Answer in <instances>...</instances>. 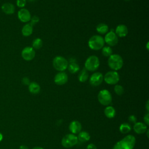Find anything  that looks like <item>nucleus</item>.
<instances>
[{
    "label": "nucleus",
    "instance_id": "f257e3e1",
    "mask_svg": "<svg viewBox=\"0 0 149 149\" xmlns=\"http://www.w3.org/2000/svg\"><path fill=\"white\" fill-rule=\"evenodd\" d=\"M136 144V138L133 135H127L118 141L112 149H133Z\"/></svg>",
    "mask_w": 149,
    "mask_h": 149
},
{
    "label": "nucleus",
    "instance_id": "f03ea898",
    "mask_svg": "<svg viewBox=\"0 0 149 149\" xmlns=\"http://www.w3.org/2000/svg\"><path fill=\"white\" fill-rule=\"evenodd\" d=\"M108 66L113 70H120L123 65V60L119 54H112L108 59Z\"/></svg>",
    "mask_w": 149,
    "mask_h": 149
},
{
    "label": "nucleus",
    "instance_id": "7ed1b4c3",
    "mask_svg": "<svg viewBox=\"0 0 149 149\" xmlns=\"http://www.w3.org/2000/svg\"><path fill=\"white\" fill-rule=\"evenodd\" d=\"M105 41L104 38L100 35L91 36L88 41V45L90 49L95 51L100 50L104 46Z\"/></svg>",
    "mask_w": 149,
    "mask_h": 149
},
{
    "label": "nucleus",
    "instance_id": "20e7f679",
    "mask_svg": "<svg viewBox=\"0 0 149 149\" xmlns=\"http://www.w3.org/2000/svg\"><path fill=\"white\" fill-rule=\"evenodd\" d=\"M99 58L95 55H91L87 58L84 63V68L90 72L95 71L100 66Z\"/></svg>",
    "mask_w": 149,
    "mask_h": 149
},
{
    "label": "nucleus",
    "instance_id": "39448f33",
    "mask_svg": "<svg viewBox=\"0 0 149 149\" xmlns=\"http://www.w3.org/2000/svg\"><path fill=\"white\" fill-rule=\"evenodd\" d=\"M69 62L66 59L62 56H55L52 61V65L55 69L59 72H64L68 66Z\"/></svg>",
    "mask_w": 149,
    "mask_h": 149
},
{
    "label": "nucleus",
    "instance_id": "423d86ee",
    "mask_svg": "<svg viewBox=\"0 0 149 149\" xmlns=\"http://www.w3.org/2000/svg\"><path fill=\"white\" fill-rule=\"evenodd\" d=\"M98 100L99 102L104 106L109 105L112 100V97L111 93L106 89L101 90L98 94Z\"/></svg>",
    "mask_w": 149,
    "mask_h": 149
},
{
    "label": "nucleus",
    "instance_id": "0eeeda50",
    "mask_svg": "<svg viewBox=\"0 0 149 149\" xmlns=\"http://www.w3.org/2000/svg\"><path fill=\"white\" fill-rule=\"evenodd\" d=\"M78 143V139L76 135L69 133L65 135L61 140V144L65 148H68L73 147Z\"/></svg>",
    "mask_w": 149,
    "mask_h": 149
},
{
    "label": "nucleus",
    "instance_id": "6e6552de",
    "mask_svg": "<svg viewBox=\"0 0 149 149\" xmlns=\"http://www.w3.org/2000/svg\"><path fill=\"white\" fill-rule=\"evenodd\" d=\"M119 73L114 70L109 71L104 76V80L105 82L110 85L116 84L119 81Z\"/></svg>",
    "mask_w": 149,
    "mask_h": 149
},
{
    "label": "nucleus",
    "instance_id": "1a4fd4ad",
    "mask_svg": "<svg viewBox=\"0 0 149 149\" xmlns=\"http://www.w3.org/2000/svg\"><path fill=\"white\" fill-rule=\"evenodd\" d=\"M104 39L105 42H106L109 47L115 46L118 42V37L113 30L106 33Z\"/></svg>",
    "mask_w": 149,
    "mask_h": 149
},
{
    "label": "nucleus",
    "instance_id": "9d476101",
    "mask_svg": "<svg viewBox=\"0 0 149 149\" xmlns=\"http://www.w3.org/2000/svg\"><path fill=\"white\" fill-rule=\"evenodd\" d=\"M21 55L24 60L30 61L34 58L36 52L32 47H26L22 49Z\"/></svg>",
    "mask_w": 149,
    "mask_h": 149
},
{
    "label": "nucleus",
    "instance_id": "9b49d317",
    "mask_svg": "<svg viewBox=\"0 0 149 149\" xmlns=\"http://www.w3.org/2000/svg\"><path fill=\"white\" fill-rule=\"evenodd\" d=\"M104 80L103 74L99 72L93 73L89 78V83L92 86H98L100 85Z\"/></svg>",
    "mask_w": 149,
    "mask_h": 149
},
{
    "label": "nucleus",
    "instance_id": "f8f14e48",
    "mask_svg": "<svg viewBox=\"0 0 149 149\" xmlns=\"http://www.w3.org/2000/svg\"><path fill=\"white\" fill-rule=\"evenodd\" d=\"M54 83L57 85H63L68 81V76L64 72H59L56 73L54 79Z\"/></svg>",
    "mask_w": 149,
    "mask_h": 149
},
{
    "label": "nucleus",
    "instance_id": "ddd939ff",
    "mask_svg": "<svg viewBox=\"0 0 149 149\" xmlns=\"http://www.w3.org/2000/svg\"><path fill=\"white\" fill-rule=\"evenodd\" d=\"M17 17L22 22L27 23L30 20L31 16L29 10L25 8H22L17 12Z\"/></svg>",
    "mask_w": 149,
    "mask_h": 149
},
{
    "label": "nucleus",
    "instance_id": "4468645a",
    "mask_svg": "<svg viewBox=\"0 0 149 149\" xmlns=\"http://www.w3.org/2000/svg\"><path fill=\"white\" fill-rule=\"evenodd\" d=\"M81 125L77 120L72 121L69 126V129L72 134H78L81 130Z\"/></svg>",
    "mask_w": 149,
    "mask_h": 149
},
{
    "label": "nucleus",
    "instance_id": "2eb2a0df",
    "mask_svg": "<svg viewBox=\"0 0 149 149\" xmlns=\"http://www.w3.org/2000/svg\"><path fill=\"white\" fill-rule=\"evenodd\" d=\"M133 130L137 134L145 133L148 130L147 126L143 122H136L134 124Z\"/></svg>",
    "mask_w": 149,
    "mask_h": 149
},
{
    "label": "nucleus",
    "instance_id": "dca6fc26",
    "mask_svg": "<svg viewBox=\"0 0 149 149\" xmlns=\"http://www.w3.org/2000/svg\"><path fill=\"white\" fill-rule=\"evenodd\" d=\"M115 33L118 37H125L128 33V29L125 24H119L116 27Z\"/></svg>",
    "mask_w": 149,
    "mask_h": 149
},
{
    "label": "nucleus",
    "instance_id": "f3484780",
    "mask_svg": "<svg viewBox=\"0 0 149 149\" xmlns=\"http://www.w3.org/2000/svg\"><path fill=\"white\" fill-rule=\"evenodd\" d=\"M1 9L6 15H12L15 11V6L10 2H5L1 6Z\"/></svg>",
    "mask_w": 149,
    "mask_h": 149
},
{
    "label": "nucleus",
    "instance_id": "a211bd4d",
    "mask_svg": "<svg viewBox=\"0 0 149 149\" xmlns=\"http://www.w3.org/2000/svg\"><path fill=\"white\" fill-rule=\"evenodd\" d=\"M28 88H29V91L31 94H38L41 90V87L40 85L35 81L30 82V83L29 84Z\"/></svg>",
    "mask_w": 149,
    "mask_h": 149
},
{
    "label": "nucleus",
    "instance_id": "6ab92c4d",
    "mask_svg": "<svg viewBox=\"0 0 149 149\" xmlns=\"http://www.w3.org/2000/svg\"><path fill=\"white\" fill-rule=\"evenodd\" d=\"M33 28L30 23H27L22 29V34L24 37H29L33 33Z\"/></svg>",
    "mask_w": 149,
    "mask_h": 149
},
{
    "label": "nucleus",
    "instance_id": "aec40b11",
    "mask_svg": "<svg viewBox=\"0 0 149 149\" xmlns=\"http://www.w3.org/2000/svg\"><path fill=\"white\" fill-rule=\"evenodd\" d=\"M77 137L78 139V141L85 143L89 141V140L90 139V135L87 132L81 131L78 133Z\"/></svg>",
    "mask_w": 149,
    "mask_h": 149
},
{
    "label": "nucleus",
    "instance_id": "412c9836",
    "mask_svg": "<svg viewBox=\"0 0 149 149\" xmlns=\"http://www.w3.org/2000/svg\"><path fill=\"white\" fill-rule=\"evenodd\" d=\"M104 114L108 118H113L116 115L115 109L112 106H107V107L104 109Z\"/></svg>",
    "mask_w": 149,
    "mask_h": 149
},
{
    "label": "nucleus",
    "instance_id": "4be33fe9",
    "mask_svg": "<svg viewBox=\"0 0 149 149\" xmlns=\"http://www.w3.org/2000/svg\"><path fill=\"white\" fill-rule=\"evenodd\" d=\"M109 28L105 23H100L96 27V31L100 34H105L108 32Z\"/></svg>",
    "mask_w": 149,
    "mask_h": 149
},
{
    "label": "nucleus",
    "instance_id": "5701e85b",
    "mask_svg": "<svg viewBox=\"0 0 149 149\" xmlns=\"http://www.w3.org/2000/svg\"><path fill=\"white\" fill-rule=\"evenodd\" d=\"M88 73L87 72V70L85 68H84L79 72L78 75V80L81 83H84L88 80Z\"/></svg>",
    "mask_w": 149,
    "mask_h": 149
},
{
    "label": "nucleus",
    "instance_id": "b1692460",
    "mask_svg": "<svg viewBox=\"0 0 149 149\" xmlns=\"http://www.w3.org/2000/svg\"><path fill=\"white\" fill-rule=\"evenodd\" d=\"M67 69H68V70L70 73H77L79 70L80 66L77 63L76 61L72 62H70L69 64H68Z\"/></svg>",
    "mask_w": 149,
    "mask_h": 149
},
{
    "label": "nucleus",
    "instance_id": "393cba45",
    "mask_svg": "<svg viewBox=\"0 0 149 149\" xmlns=\"http://www.w3.org/2000/svg\"><path fill=\"white\" fill-rule=\"evenodd\" d=\"M119 129L120 133L123 134H126L129 133L131 130L132 127L129 123L125 122L120 125Z\"/></svg>",
    "mask_w": 149,
    "mask_h": 149
},
{
    "label": "nucleus",
    "instance_id": "a878e982",
    "mask_svg": "<svg viewBox=\"0 0 149 149\" xmlns=\"http://www.w3.org/2000/svg\"><path fill=\"white\" fill-rule=\"evenodd\" d=\"M42 41L40 38H36L32 42V47L34 49H39L42 47Z\"/></svg>",
    "mask_w": 149,
    "mask_h": 149
},
{
    "label": "nucleus",
    "instance_id": "bb28decb",
    "mask_svg": "<svg viewBox=\"0 0 149 149\" xmlns=\"http://www.w3.org/2000/svg\"><path fill=\"white\" fill-rule=\"evenodd\" d=\"M102 54L105 57H109L112 54V49L109 46H105L102 48Z\"/></svg>",
    "mask_w": 149,
    "mask_h": 149
},
{
    "label": "nucleus",
    "instance_id": "cd10ccee",
    "mask_svg": "<svg viewBox=\"0 0 149 149\" xmlns=\"http://www.w3.org/2000/svg\"><path fill=\"white\" fill-rule=\"evenodd\" d=\"M114 91L118 95H122L124 93V88L120 84H115L114 87Z\"/></svg>",
    "mask_w": 149,
    "mask_h": 149
},
{
    "label": "nucleus",
    "instance_id": "c85d7f7f",
    "mask_svg": "<svg viewBox=\"0 0 149 149\" xmlns=\"http://www.w3.org/2000/svg\"><path fill=\"white\" fill-rule=\"evenodd\" d=\"M27 0H16V5L20 8H24L26 5Z\"/></svg>",
    "mask_w": 149,
    "mask_h": 149
},
{
    "label": "nucleus",
    "instance_id": "c756f323",
    "mask_svg": "<svg viewBox=\"0 0 149 149\" xmlns=\"http://www.w3.org/2000/svg\"><path fill=\"white\" fill-rule=\"evenodd\" d=\"M39 20H40L39 17L37 16L34 15V16H33V17H31L30 20V24L31 26H33L34 25H35L36 23H37L39 22Z\"/></svg>",
    "mask_w": 149,
    "mask_h": 149
},
{
    "label": "nucleus",
    "instance_id": "7c9ffc66",
    "mask_svg": "<svg viewBox=\"0 0 149 149\" xmlns=\"http://www.w3.org/2000/svg\"><path fill=\"white\" fill-rule=\"evenodd\" d=\"M128 121H129L130 123H132L134 124L135 123L137 122V118H136V117L135 115H130L129 116V117H128Z\"/></svg>",
    "mask_w": 149,
    "mask_h": 149
},
{
    "label": "nucleus",
    "instance_id": "2f4dec72",
    "mask_svg": "<svg viewBox=\"0 0 149 149\" xmlns=\"http://www.w3.org/2000/svg\"><path fill=\"white\" fill-rule=\"evenodd\" d=\"M22 82L24 85H27L29 86V84L30 83V79L27 77H24L22 79Z\"/></svg>",
    "mask_w": 149,
    "mask_h": 149
},
{
    "label": "nucleus",
    "instance_id": "473e14b6",
    "mask_svg": "<svg viewBox=\"0 0 149 149\" xmlns=\"http://www.w3.org/2000/svg\"><path fill=\"white\" fill-rule=\"evenodd\" d=\"M143 119H144V123L148 126V125L149 124V114H148V112H147V113L144 116Z\"/></svg>",
    "mask_w": 149,
    "mask_h": 149
},
{
    "label": "nucleus",
    "instance_id": "72a5a7b5",
    "mask_svg": "<svg viewBox=\"0 0 149 149\" xmlns=\"http://www.w3.org/2000/svg\"><path fill=\"white\" fill-rule=\"evenodd\" d=\"M86 149H97V148L94 144L90 143L88 145H87Z\"/></svg>",
    "mask_w": 149,
    "mask_h": 149
},
{
    "label": "nucleus",
    "instance_id": "f704fd0d",
    "mask_svg": "<svg viewBox=\"0 0 149 149\" xmlns=\"http://www.w3.org/2000/svg\"><path fill=\"white\" fill-rule=\"evenodd\" d=\"M146 110H147V112H148V111H149V101H148V100L146 102Z\"/></svg>",
    "mask_w": 149,
    "mask_h": 149
},
{
    "label": "nucleus",
    "instance_id": "c9c22d12",
    "mask_svg": "<svg viewBox=\"0 0 149 149\" xmlns=\"http://www.w3.org/2000/svg\"><path fill=\"white\" fill-rule=\"evenodd\" d=\"M19 149H29V148L24 145H22L19 147Z\"/></svg>",
    "mask_w": 149,
    "mask_h": 149
},
{
    "label": "nucleus",
    "instance_id": "e433bc0d",
    "mask_svg": "<svg viewBox=\"0 0 149 149\" xmlns=\"http://www.w3.org/2000/svg\"><path fill=\"white\" fill-rule=\"evenodd\" d=\"M32 149H44L42 147H35L34 148H33Z\"/></svg>",
    "mask_w": 149,
    "mask_h": 149
},
{
    "label": "nucleus",
    "instance_id": "4c0bfd02",
    "mask_svg": "<svg viewBox=\"0 0 149 149\" xmlns=\"http://www.w3.org/2000/svg\"><path fill=\"white\" fill-rule=\"evenodd\" d=\"M148 45H149V42H147V44H146V49L147 51H148L149 49V47H148Z\"/></svg>",
    "mask_w": 149,
    "mask_h": 149
},
{
    "label": "nucleus",
    "instance_id": "58836bf2",
    "mask_svg": "<svg viewBox=\"0 0 149 149\" xmlns=\"http://www.w3.org/2000/svg\"><path fill=\"white\" fill-rule=\"evenodd\" d=\"M2 139H3V135H2V134L0 132V141H1L2 140Z\"/></svg>",
    "mask_w": 149,
    "mask_h": 149
},
{
    "label": "nucleus",
    "instance_id": "ea45409f",
    "mask_svg": "<svg viewBox=\"0 0 149 149\" xmlns=\"http://www.w3.org/2000/svg\"><path fill=\"white\" fill-rule=\"evenodd\" d=\"M29 1H30V2H33V1H34L35 0H28Z\"/></svg>",
    "mask_w": 149,
    "mask_h": 149
},
{
    "label": "nucleus",
    "instance_id": "a19ab883",
    "mask_svg": "<svg viewBox=\"0 0 149 149\" xmlns=\"http://www.w3.org/2000/svg\"><path fill=\"white\" fill-rule=\"evenodd\" d=\"M125 1H130V0H124Z\"/></svg>",
    "mask_w": 149,
    "mask_h": 149
}]
</instances>
